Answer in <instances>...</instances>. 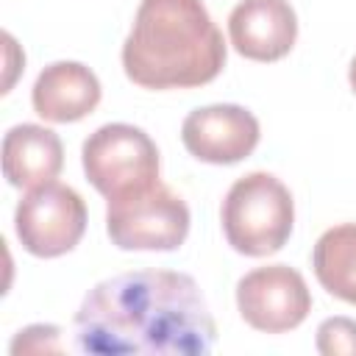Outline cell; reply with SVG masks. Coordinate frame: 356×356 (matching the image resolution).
<instances>
[{"label":"cell","mask_w":356,"mask_h":356,"mask_svg":"<svg viewBox=\"0 0 356 356\" xmlns=\"http://www.w3.org/2000/svg\"><path fill=\"white\" fill-rule=\"evenodd\" d=\"M217 325L200 284L175 270H131L95 284L72 317V348L92 356H206Z\"/></svg>","instance_id":"1"},{"label":"cell","mask_w":356,"mask_h":356,"mask_svg":"<svg viewBox=\"0 0 356 356\" xmlns=\"http://www.w3.org/2000/svg\"><path fill=\"white\" fill-rule=\"evenodd\" d=\"M225 42L200 0H142L122 42L125 78L142 89H195L225 67Z\"/></svg>","instance_id":"2"},{"label":"cell","mask_w":356,"mask_h":356,"mask_svg":"<svg viewBox=\"0 0 356 356\" xmlns=\"http://www.w3.org/2000/svg\"><path fill=\"white\" fill-rule=\"evenodd\" d=\"M222 234L228 245L250 259L278 253L295 225L292 192L273 172H248L231 184L222 209Z\"/></svg>","instance_id":"3"},{"label":"cell","mask_w":356,"mask_h":356,"mask_svg":"<svg viewBox=\"0 0 356 356\" xmlns=\"http://www.w3.org/2000/svg\"><path fill=\"white\" fill-rule=\"evenodd\" d=\"M189 206L167 184L108 197L106 231L120 250H178L189 234Z\"/></svg>","instance_id":"4"},{"label":"cell","mask_w":356,"mask_h":356,"mask_svg":"<svg viewBox=\"0 0 356 356\" xmlns=\"http://www.w3.org/2000/svg\"><path fill=\"white\" fill-rule=\"evenodd\" d=\"M86 181L108 200L159 181V147L136 125L108 122L92 131L81 147Z\"/></svg>","instance_id":"5"},{"label":"cell","mask_w":356,"mask_h":356,"mask_svg":"<svg viewBox=\"0 0 356 356\" xmlns=\"http://www.w3.org/2000/svg\"><path fill=\"white\" fill-rule=\"evenodd\" d=\"M14 231L31 256L58 259L83 239L86 203L72 186L58 181L33 186L17 203Z\"/></svg>","instance_id":"6"},{"label":"cell","mask_w":356,"mask_h":356,"mask_svg":"<svg viewBox=\"0 0 356 356\" xmlns=\"http://www.w3.org/2000/svg\"><path fill=\"white\" fill-rule=\"evenodd\" d=\"M236 309L250 328L264 334H286L309 317L312 292L295 267L267 264L239 278Z\"/></svg>","instance_id":"7"},{"label":"cell","mask_w":356,"mask_h":356,"mask_svg":"<svg viewBox=\"0 0 356 356\" xmlns=\"http://www.w3.org/2000/svg\"><path fill=\"white\" fill-rule=\"evenodd\" d=\"M261 139V125L253 111L236 103H214L186 114L181 142L197 161L236 164L248 159Z\"/></svg>","instance_id":"8"},{"label":"cell","mask_w":356,"mask_h":356,"mask_svg":"<svg viewBox=\"0 0 356 356\" xmlns=\"http://www.w3.org/2000/svg\"><path fill=\"white\" fill-rule=\"evenodd\" d=\"M228 36L250 61H281L298 39V17L289 0H239L228 14Z\"/></svg>","instance_id":"9"},{"label":"cell","mask_w":356,"mask_h":356,"mask_svg":"<svg viewBox=\"0 0 356 356\" xmlns=\"http://www.w3.org/2000/svg\"><path fill=\"white\" fill-rule=\"evenodd\" d=\"M31 103L47 122H78L97 108L100 81L81 61H53L39 72Z\"/></svg>","instance_id":"10"},{"label":"cell","mask_w":356,"mask_h":356,"mask_svg":"<svg viewBox=\"0 0 356 356\" xmlns=\"http://www.w3.org/2000/svg\"><path fill=\"white\" fill-rule=\"evenodd\" d=\"M64 167V145L56 131L22 122L3 136V175L17 189H33L58 178Z\"/></svg>","instance_id":"11"},{"label":"cell","mask_w":356,"mask_h":356,"mask_svg":"<svg viewBox=\"0 0 356 356\" xmlns=\"http://www.w3.org/2000/svg\"><path fill=\"white\" fill-rule=\"evenodd\" d=\"M312 270L328 295L356 306V222L320 234L312 250Z\"/></svg>","instance_id":"12"},{"label":"cell","mask_w":356,"mask_h":356,"mask_svg":"<svg viewBox=\"0 0 356 356\" xmlns=\"http://www.w3.org/2000/svg\"><path fill=\"white\" fill-rule=\"evenodd\" d=\"M317 350L323 356H356V320L328 317L317 325Z\"/></svg>","instance_id":"13"},{"label":"cell","mask_w":356,"mask_h":356,"mask_svg":"<svg viewBox=\"0 0 356 356\" xmlns=\"http://www.w3.org/2000/svg\"><path fill=\"white\" fill-rule=\"evenodd\" d=\"M61 331L56 325H28L11 339V353H61Z\"/></svg>","instance_id":"14"},{"label":"cell","mask_w":356,"mask_h":356,"mask_svg":"<svg viewBox=\"0 0 356 356\" xmlns=\"http://www.w3.org/2000/svg\"><path fill=\"white\" fill-rule=\"evenodd\" d=\"M3 50H6V81H3V92H8L11 83H14V78H17V72L25 70V56L19 53V47H17V42H14L11 33H3Z\"/></svg>","instance_id":"15"},{"label":"cell","mask_w":356,"mask_h":356,"mask_svg":"<svg viewBox=\"0 0 356 356\" xmlns=\"http://www.w3.org/2000/svg\"><path fill=\"white\" fill-rule=\"evenodd\" d=\"M348 83H350V89H353V95H356V56H353V61H350V67H348Z\"/></svg>","instance_id":"16"}]
</instances>
